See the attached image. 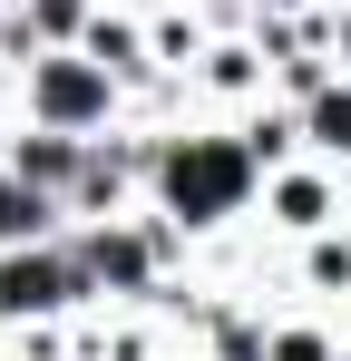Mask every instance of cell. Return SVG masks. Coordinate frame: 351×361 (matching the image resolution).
I'll list each match as a JSON object with an SVG mask.
<instances>
[{
	"mask_svg": "<svg viewBox=\"0 0 351 361\" xmlns=\"http://www.w3.org/2000/svg\"><path fill=\"white\" fill-rule=\"evenodd\" d=\"M166 195H176V215H225L244 195V157L234 147H185L166 166Z\"/></svg>",
	"mask_w": 351,
	"mask_h": 361,
	"instance_id": "1",
	"label": "cell"
},
{
	"mask_svg": "<svg viewBox=\"0 0 351 361\" xmlns=\"http://www.w3.org/2000/svg\"><path fill=\"white\" fill-rule=\"evenodd\" d=\"M39 98H49L58 118H88V108L108 98V78H98V68H49V78H39Z\"/></svg>",
	"mask_w": 351,
	"mask_h": 361,
	"instance_id": "2",
	"label": "cell"
},
{
	"mask_svg": "<svg viewBox=\"0 0 351 361\" xmlns=\"http://www.w3.org/2000/svg\"><path fill=\"white\" fill-rule=\"evenodd\" d=\"M0 302H10V312H20V302H58V274L49 264H10V274H0Z\"/></svg>",
	"mask_w": 351,
	"mask_h": 361,
	"instance_id": "3",
	"label": "cell"
},
{
	"mask_svg": "<svg viewBox=\"0 0 351 361\" xmlns=\"http://www.w3.org/2000/svg\"><path fill=\"white\" fill-rule=\"evenodd\" d=\"M30 225H39V195H10L0 185V235H30Z\"/></svg>",
	"mask_w": 351,
	"mask_h": 361,
	"instance_id": "4",
	"label": "cell"
},
{
	"mask_svg": "<svg viewBox=\"0 0 351 361\" xmlns=\"http://www.w3.org/2000/svg\"><path fill=\"white\" fill-rule=\"evenodd\" d=\"M322 137H332V147H351V98H322Z\"/></svg>",
	"mask_w": 351,
	"mask_h": 361,
	"instance_id": "5",
	"label": "cell"
}]
</instances>
